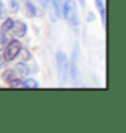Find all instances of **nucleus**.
<instances>
[{"label": "nucleus", "instance_id": "nucleus-14", "mask_svg": "<svg viewBox=\"0 0 126 133\" xmlns=\"http://www.w3.org/2000/svg\"><path fill=\"white\" fill-rule=\"evenodd\" d=\"M5 42H7V37L4 35L3 31H0V50H3V48L5 46Z\"/></svg>", "mask_w": 126, "mask_h": 133}, {"label": "nucleus", "instance_id": "nucleus-12", "mask_svg": "<svg viewBox=\"0 0 126 133\" xmlns=\"http://www.w3.org/2000/svg\"><path fill=\"white\" fill-rule=\"evenodd\" d=\"M10 10L11 12H18V10H19V3L16 2V0H10Z\"/></svg>", "mask_w": 126, "mask_h": 133}, {"label": "nucleus", "instance_id": "nucleus-5", "mask_svg": "<svg viewBox=\"0 0 126 133\" xmlns=\"http://www.w3.org/2000/svg\"><path fill=\"white\" fill-rule=\"evenodd\" d=\"M11 31H12V34L15 35V37L18 38H22L25 37L26 33H27V27L23 22L18 21V22H12V26H11Z\"/></svg>", "mask_w": 126, "mask_h": 133}, {"label": "nucleus", "instance_id": "nucleus-13", "mask_svg": "<svg viewBox=\"0 0 126 133\" xmlns=\"http://www.w3.org/2000/svg\"><path fill=\"white\" fill-rule=\"evenodd\" d=\"M19 53H20V58L22 60H29L30 57H31V54H30V52L27 49H22V48H20Z\"/></svg>", "mask_w": 126, "mask_h": 133}, {"label": "nucleus", "instance_id": "nucleus-16", "mask_svg": "<svg viewBox=\"0 0 126 133\" xmlns=\"http://www.w3.org/2000/svg\"><path fill=\"white\" fill-rule=\"evenodd\" d=\"M5 7H4V4L3 3H0V16H4L5 15Z\"/></svg>", "mask_w": 126, "mask_h": 133}, {"label": "nucleus", "instance_id": "nucleus-8", "mask_svg": "<svg viewBox=\"0 0 126 133\" xmlns=\"http://www.w3.org/2000/svg\"><path fill=\"white\" fill-rule=\"evenodd\" d=\"M96 2V7L100 11V16H102V23L103 26H106V7H104V3L103 0H95Z\"/></svg>", "mask_w": 126, "mask_h": 133}, {"label": "nucleus", "instance_id": "nucleus-17", "mask_svg": "<svg viewBox=\"0 0 126 133\" xmlns=\"http://www.w3.org/2000/svg\"><path fill=\"white\" fill-rule=\"evenodd\" d=\"M37 2L42 5V7H45V8H47V3H49V0H37Z\"/></svg>", "mask_w": 126, "mask_h": 133}, {"label": "nucleus", "instance_id": "nucleus-7", "mask_svg": "<svg viewBox=\"0 0 126 133\" xmlns=\"http://www.w3.org/2000/svg\"><path fill=\"white\" fill-rule=\"evenodd\" d=\"M14 69H15V72H16V75H20V76H26V75L29 74V66H27L25 63L16 64Z\"/></svg>", "mask_w": 126, "mask_h": 133}, {"label": "nucleus", "instance_id": "nucleus-4", "mask_svg": "<svg viewBox=\"0 0 126 133\" xmlns=\"http://www.w3.org/2000/svg\"><path fill=\"white\" fill-rule=\"evenodd\" d=\"M79 54H80V48L79 45L75 46L73 53H72V63L69 66V74L72 76V79L76 80L77 79V63H79Z\"/></svg>", "mask_w": 126, "mask_h": 133}, {"label": "nucleus", "instance_id": "nucleus-9", "mask_svg": "<svg viewBox=\"0 0 126 133\" xmlns=\"http://www.w3.org/2000/svg\"><path fill=\"white\" fill-rule=\"evenodd\" d=\"M25 7H26V15L29 18H34L35 15H37V8L34 7V4L31 2H26Z\"/></svg>", "mask_w": 126, "mask_h": 133}, {"label": "nucleus", "instance_id": "nucleus-15", "mask_svg": "<svg viewBox=\"0 0 126 133\" xmlns=\"http://www.w3.org/2000/svg\"><path fill=\"white\" fill-rule=\"evenodd\" d=\"M8 84H10L11 87H15V88H16V87H23V83H22L19 79H14L12 82H10Z\"/></svg>", "mask_w": 126, "mask_h": 133}, {"label": "nucleus", "instance_id": "nucleus-1", "mask_svg": "<svg viewBox=\"0 0 126 133\" xmlns=\"http://www.w3.org/2000/svg\"><path fill=\"white\" fill-rule=\"evenodd\" d=\"M62 14L71 26L73 27L79 26V15H77V7L75 0H65L62 5Z\"/></svg>", "mask_w": 126, "mask_h": 133}, {"label": "nucleus", "instance_id": "nucleus-10", "mask_svg": "<svg viewBox=\"0 0 126 133\" xmlns=\"http://www.w3.org/2000/svg\"><path fill=\"white\" fill-rule=\"evenodd\" d=\"M38 87L39 84L34 79H26V82H23V88H38Z\"/></svg>", "mask_w": 126, "mask_h": 133}, {"label": "nucleus", "instance_id": "nucleus-18", "mask_svg": "<svg viewBox=\"0 0 126 133\" xmlns=\"http://www.w3.org/2000/svg\"><path fill=\"white\" fill-rule=\"evenodd\" d=\"M54 2H56L57 4H60V5L62 7V5H64V3H65V0H54Z\"/></svg>", "mask_w": 126, "mask_h": 133}, {"label": "nucleus", "instance_id": "nucleus-11", "mask_svg": "<svg viewBox=\"0 0 126 133\" xmlns=\"http://www.w3.org/2000/svg\"><path fill=\"white\" fill-rule=\"evenodd\" d=\"M12 22H14V21L11 19V18H7V19L3 22V25H2V31H3V33L10 31V30H11V26H12Z\"/></svg>", "mask_w": 126, "mask_h": 133}, {"label": "nucleus", "instance_id": "nucleus-3", "mask_svg": "<svg viewBox=\"0 0 126 133\" xmlns=\"http://www.w3.org/2000/svg\"><path fill=\"white\" fill-rule=\"evenodd\" d=\"M20 42L18 41V39H14V41H11L10 44L7 45V48H5V50H4V61H12V60L19 54V50H20Z\"/></svg>", "mask_w": 126, "mask_h": 133}, {"label": "nucleus", "instance_id": "nucleus-2", "mask_svg": "<svg viewBox=\"0 0 126 133\" xmlns=\"http://www.w3.org/2000/svg\"><path fill=\"white\" fill-rule=\"evenodd\" d=\"M56 63H57V71L60 80L65 83L68 80V74H69V66H68V58L65 56V53L58 52L56 54Z\"/></svg>", "mask_w": 126, "mask_h": 133}, {"label": "nucleus", "instance_id": "nucleus-6", "mask_svg": "<svg viewBox=\"0 0 126 133\" xmlns=\"http://www.w3.org/2000/svg\"><path fill=\"white\" fill-rule=\"evenodd\" d=\"M2 77H3V80L5 83H10V82H12L14 79H16V72H15V69H7V71L3 72Z\"/></svg>", "mask_w": 126, "mask_h": 133}, {"label": "nucleus", "instance_id": "nucleus-19", "mask_svg": "<svg viewBox=\"0 0 126 133\" xmlns=\"http://www.w3.org/2000/svg\"><path fill=\"white\" fill-rule=\"evenodd\" d=\"M80 4H81V7L84 8L86 7V0H80Z\"/></svg>", "mask_w": 126, "mask_h": 133}]
</instances>
